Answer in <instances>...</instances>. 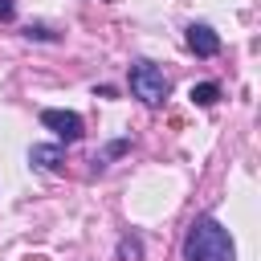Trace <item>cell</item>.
Wrapping results in <instances>:
<instances>
[{
  "mask_svg": "<svg viewBox=\"0 0 261 261\" xmlns=\"http://www.w3.org/2000/svg\"><path fill=\"white\" fill-rule=\"evenodd\" d=\"M188 49L196 57H216L220 53V37L208 29V24H188Z\"/></svg>",
  "mask_w": 261,
  "mask_h": 261,
  "instance_id": "277c9868",
  "label": "cell"
},
{
  "mask_svg": "<svg viewBox=\"0 0 261 261\" xmlns=\"http://www.w3.org/2000/svg\"><path fill=\"white\" fill-rule=\"evenodd\" d=\"M16 16V0H0V20H12Z\"/></svg>",
  "mask_w": 261,
  "mask_h": 261,
  "instance_id": "9c48e42d",
  "label": "cell"
},
{
  "mask_svg": "<svg viewBox=\"0 0 261 261\" xmlns=\"http://www.w3.org/2000/svg\"><path fill=\"white\" fill-rule=\"evenodd\" d=\"M126 82H130V94H135L143 106H159V102L167 98V90H171L167 73H163L155 61H135L130 73H126Z\"/></svg>",
  "mask_w": 261,
  "mask_h": 261,
  "instance_id": "7a4b0ae2",
  "label": "cell"
},
{
  "mask_svg": "<svg viewBox=\"0 0 261 261\" xmlns=\"http://www.w3.org/2000/svg\"><path fill=\"white\" fill-rule=\"evenodd\" d=\"M232 257H237L232 237L212 216H200L188 228V237H184V261H232Z\"/></svg>",
  "mask_w": 261,
  "mask_h": 261,
  "instance_id": "6da1fadb",
  "label": "cell"
},
{
  "mask_svg": "<svg viewBox=\"0 0 261 261\" xmlns=\"http://www.w3.org/2000/svg\"><path fill=\"white\" fill-rule=\"evenodd\" d=\"M216 98H220V86H216V82H200V86H192V102H196V106H212Z\"/></svg>",
  "mask_w": 261,
  "mask_h": 261,
  "instance_id": "8992f818",
  "label": "cell"
},
{
  "mask_svg": "<svg viewBox=\"0 0 261 261\" xmlns=\"http://www.w3.org/2000/svg\"><path fill=\"white\" fill-rule=\"evenodd\" d=\"M41 126H49L65 143L82 139V114H73V110H41Z\"/></svg>",
  "mask_w": 261,
  "mask_h": 261,
  "instance_id": "3957f363",
  "label": "cell"
},
{
  "mask_svg": "<svg viewBox=\"0 0 261 261\" xmlns=\"http://www.w3.org/2000/svg\"><path fill=\"white\" fill-rule=\"evenodd\" d=\"M118 261H143V245L135 237H122L118 241Z\"/></svg>",
  "mask_w": 261,
  "mask_h": 261,
  "instance_id": "52a82bcc",
  "label": "cell"
},
{
  "mask_svg": "<svg viewBox=\"0 0 261 261\" xmlns=\"http://www.w3.org/2000/svg\"><path fill=\"white\" fill-rule=\"evenodd\" d=\"M24 37H37V41H53V33H49L45 24H29V29H24Z\"/></svg>",
  "mask_w": 261,
  "mask_h": 261,
  "instance_id": "ba28073f",
  "label": "cell"
},
{
  "mask_svg": "<svg viewBox=\"0 0 261 261\" xmlns=\"http://www.w3.org/2000/svg\"><path fill=\"white\" fill-rule=\"evenodd\" d=\"M61 147H33L29 151V163L33 167H41V171H61Z\"/></svg>",
  "mask_w": 261,
  "mask_h": 261,
  "instance_id": "5b68a950",
  "label": "cell"
}]
</instances>
